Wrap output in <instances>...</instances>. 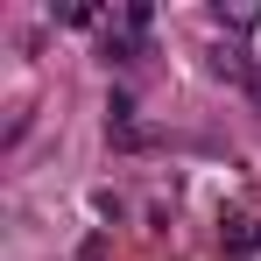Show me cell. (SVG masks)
<instances>
[{"label": "cell", "instance_id": "1", "mask_svg": "<svg viewBox=\"0 0 261 261\" xmlns=\"http://www.w3.org/2000/svg\"><path fill=\"white\" fill-rule=\"evenodd\" d=\"M219 247H226V261L261 254V219H226V226H219Z\"/></svg>", "mask_w": 261, "mask_h": 261}, {"label": "cell", "instance_id": "2", "mask_svg": "<svg viewBox=\"0 0 261 261\" xmlns=\"http://www.w3.org/2000/svg\"><path fill=\"white\" fill-rule=\"evenodd\" d=\"M212 78H233V85H247V78H254V57H247L240 43H219V49H212Z\"/></svg>", "mask_w": 261, "mask_h": 261}, {"label": "cell", "instance_id": "3", "mask_svg": "<svg viewBox=\"0 0 261 261\" xmlns=\"http://www.w3.org/2000/svg\"><path fill=\"white\" fill-rule=\"evenodd\" d=\"M57 21H71V29H92V21H99V7H85V0H71V7H57Z\"/></svg>", "mask_w": 261, "mask_h": 261}, {"label": "cell", "instance_id": "4", "mask_svg": "<svg viewBox=\"0 0 261 261\" xmlns=\"http://www.w3.org/2000/svg\"><path fill=\"white\" fill-rule=\"evenodd\" d=\"M226 29H261V7H219Z\"/></svg>", "mask_w": 261, "mask_h": 261}, {"label": "cell", "instance_id": "5", "mask_svg": "<svg viewBox=\"0 0 261 261\" xmlns=\"http://www.w3.org/2000/svg\"><path fill=\"white\" fill-rule=\"evenodd\" d=\"M92 212H99V219H120V212H127V205H120L113 191H92Z\"/></svg>", "mask_w": 261, "mask_h": 261}, {"label": "cell", "instance_id": "6", "mask_svg": "<svg viewBox=\"0 0 261 261\" xmlns=\"http://www.w3.org/2000/svg\"><path fill=\"white\" fill-rule=\"evenodd\" d=\"M247 92H254V106H261V57H254V78H247Z\"/></svg>", "mask_w": 261, "mask_h": 261}]
</instances>
